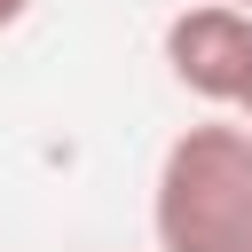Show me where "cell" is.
Returning <instances> with one entry per match:
<instances>
[{
    "mask_svg": "<svg viewBox=\"0 0 252 252\" xmlns=\"http://www.w3.org/2000/svg\"><path fill=\"white\" fill-rule=\"evenodd\" d=\"M228 8H244V16H252V0H228Z\"/></svg>",
    "mask_w": 252,
    "mask_h": 252,
    "instance_id": "5",
    "label": "cell"
},
{
    "mask_svg": "<svg viewBox=\"0 0 252 252\" xmlns=\"http://www.w3.org/2000/svg\"><path fill=\"white\" fill-rule=\"evenodd\" d=\"M165 71L205 110H236L252 87V16L228 0H197L165 24Z\"/></svg>",
    "mask_w": 252,
    "mask_h": 252,
    "instance_id": "2",
    "label": "cell"
},
{
    "mask_svg": "<svg viewBox=\"0 0 252 252\" xmlns=\"http://www.w3.org/2000/svg\"><path fill=\"white\" fill-rule=\"evenodd\" d=\"M158 252H252V126L205 118L181 126L150 181Z\"/></svg>",
    "mask_w": 252,
    "mask_h": 252,
    "instance_id": "1",
    "label": "cell"
},
{
    "mask_svg": "<svg viewBox=\"0 0 252 252\" xmlns=\"http://www.w3.org/2000/svg\"><path fill=\"white\" fill-rule=\"evenodd\" d=\"M24 16H32V0H0V32H16Z\"/></svg>",
    "mask_w": 252,
    "mask_h": 252,
    "instance_id": "3",
    "label": "cell"
},
{
    "mask_svg": "<svg viewBox=\"0 0 252 252\" xmlns=\"http://www.w3.org/2000/svg\"><path fill=\"white\" fill-rule=\"evenodd\" d=\"M236 110H244V126H252V87H244V102H236Z\"/></svg>",
    "mask_w": 252,
    "mask_h": 252,
    "instance_id": "4",
    "label": "cell"
}]
</instances>
